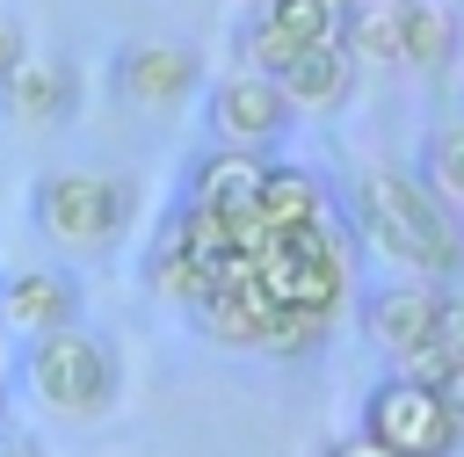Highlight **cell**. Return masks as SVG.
<instances>
[{
	"instance_id": "5b68a950",
	"label": "cell",
	"mask_w": 464,
	"mask_h": 457,
	"mask_svg": "<svg viewBox=\"0 0 464 457\" xmlns=\"http://www.w3.org/2000/svg\"><path fill=\"white\" fill-rule=\"evenodd\" d=\"M355 428L370 442H384L392 457H457L464 450V421L450 413V399L435 392V377H413V370L370 377Z\"/></svg>"
},
{
	"instance_id": "9a60e30c",
	"label": "cell",
	"mask_w": 464,
	"mask_h": 457,
	"mask_svg": "<svg viewBox=\"0 0 464 457\" xmlns=\"http://www.w3.org/2000/svg\"><path fill=\"white\" fill-rule=\"evenodd\" d=\"M399 65L420 73V80H450L464 65V7H450V0H406Z\"/></svg>"
},
{
	"instance_id": "3957f363",
	"label": "cell",
	"mask_w": 464,
	"mask_h": 457,
	"mask_svg": "<svg viewBox=\"0 0 464 457\" xmlns=\"http://www.w3.org/2000/svg\"><path fill=\"white\" fill-rule=\"evenodd\" d=\"M254 283H261V297L283 305V312L341 319L348 297H355V247H348L334 225L261 239V247H254Z\"/></svg>"
},
{
	"instance_id": "6da1fadb",
	"label": "cell",
	"mask_w": 464,
	"mask_h": 457,
	"mask_svg": "<svg viewBox=\"0 0 464 457\" xmlns=\"http://www.w3.org/2000/svg\"><path fill=\"white\" fill-rule=\"evenodd\" d=\"M348 232L362 254H377L399 276L464 283V218L442 210L413 167H362L348 181Z\"/></svg>"
},
{
	"instance_id": "44dd1931",
	"label": "cell",
	"mask_w": 464,
	"mask_h": 457,
	"mask_svg": "<svg viewBox=\"0 0 464 457\" xmlns=\"http://www.w3.org/2000/svg\"><path fill=\"white\" fill-rule=\"evenodd\" d=\"M22 58H29V36H22V29H14L7 15H0V80H7V73H14Z\"/></svg>"
},
{
	"instance_id": "ba28073f",
	"label": "cell",
	"mask_w": 464,
	"mask_h": 457,
	"mask_svg": "<svg viewBox=\"0 0 464 457\" xmlns=\"http://www.w3.org/2000/svg\"><path fill=\"white\" fill-rule=\"evenodd\" d=\"M442 290L450 283H428V276H392L362 297V341L392 363V370H420L428 363V341H435V319H442Z\"/></svg>"
},
{
	"instance_id": "2e32d148",
	"label": "cell",
	"mask_w": 464,
	"mask_h": 457,
	"mask_svg": "<svg viewBox=\"0 0 464 457\" xmlns=\"http://www.w3.org/2000/svg\"><path fill=\"white\" fill-rule=\"evenodd\" d=\"M399 22H406V0H348L334 44L348 51L355 73H392L399 65Z\"/></svg>"
},
{
	"instance_id": "ac0fdd59",
	"label": "cell",
	"mask_w": 464,
	"mask_h": 457,
	"mask_svg": "<svg viewBox=\"0 0 464 457\" xmlns=\"http://www.w3.org/2000/svg\"><path fill=\"white\" fill-rule=\"evenodd\" d=\"M210 283H218V268H203L196 254H181L167 232H152V247H145V290L160 297V305H203L210 297Z\"/></svg>"
},
{
	"instance_id": "8992f818",
	"label": "cell",
	"mask_w": 464,
	"mask_h": 457,
	"mask_svg": "<svg viewBox=\"0 0 464 457\" xmlns=\"http://www.w3.org/2000/svg\"><path fill=\"white\" fill-rule=\"evenodd\" d=\"M196 102H203V131H210V145H232V152H261V160H276L283 138L297 131V116H290L276 73H254V65H225L218 80H203Z\"/></svg>"
},
{
	"instance_id": "d6986e66",
	"label": "cell",
	"mask_w": 464,
	"mask_h": 457,
	"mask_svg": "<svg viewBox=\"0 0 464 457\" xmlns=\"http://www.w3.org/2000/svg\"><path fill=\"white\" fill-rule=\"evenodd\" d=\"M450 363H464V283H450V290H442V319H435L428 363H420L413 377H435V370H450Z\"/></svg>"
},
{
	"instance_id": "52a82bcc",
	"label": "cell",
	"mask_w": 464,
	"mask_h": 457,
	"mask_svg": "<svg viewBox=\"0 0 464 457\" xmlns=\"http://www.w3.org/2000/svg\"><path fill=\"white\" fill-rule=\"evenodd\" d=\"M210 80V58L181 36H130L109 51V94L123 109H152V116H174L203 94Z\"/></svg>"
},
{
	"instance_id": "5bb4252c",
	"label": "cell",
	"mask_w": 464,
	"mask_h": 457,
	"mask_svg": "<svg viewBox=\"0 0 464 457\" xmlns=\"http://www.w3.org/2000/svg\"><path fill=\"white\" fill-rule=\"evenodd\" d=\"M246 225H254V232H268V239H283V232H312V225H334V196H326V181H319L312 167L268 160V174H261V196H254Z\"/></svg>"
},
{
	"instance_id": "cb8c5ba5",
	"label": "cell",
	"mask_w": 464,
	"mask_h": 457,
	"mask_svg": "<svg viewBox=\"0 0 464 457\" xmlns=\"http://www.w3.org/2000/svg\"><path fill=\"white\" fill-rule=\"evenodd\" d=\"M334 7H348V0H334Z\"/></svg>"
},
{
	"instance_id": "9c48e42d",
	"label": "cell",
	"mask_w": 464,
	"mask_h": 457,
	"mask_svg": "<svg viewBox=\"0 0 464 457\" xmlns=\"http://www.w3.org/2000/svg\"><path fill=\"white\" fill-rule=\"evenodd\" d=\"M334 29H341V7H334V0H254L246 22L232 29V65L276 73L290 51L334 44Z\"/></svg>"
},
{
	"instance_id": "8fae6325",
	"label": "cell",
	"mask_w": 464,
	"mask_h": 457,
	"mask_svg": "<svg viewBox=\"0 0 464 457\" xmlns=\"http://www.w3.org/2000/svg\"><path fill=\"white\" fill-rule=\"evenodd\" d=\"M276 87H283V102H290L297 123H334V116L355 102L362 73L348 65L341 44H304V51H290V58L276 65Z\"/></svg>"
},
{
	"instance_id": "7a4b0ae2",
	"label": "cell",
	"mask_w": 464,
	"mask_h": 457,
	"mask_svg": "<svg viewBox=\"0 0 464 457\" xmlns=\"http://www.w3.org/2000/svg\"><path fill=\"white\" fill-rule=\"evenodd\" d=\"M29 225L65 261H109L138 225V181L116 167H51L29 181Z\"/></svg>"
},
{
	"instance_id": "ffe728a7",
	"label": "cell",
	"mask_w": 464,
	"mask_h": 457,
	"mask_svg": "<svg viewBox=\"0 0 464 457\" xmlns=\"http://www.w3.org/2000/svg\"><path fill=\"white\" fill-rule=\"evenodd\" d=\"M319 457H392V450H384V442H370L362 428H348V435H334V442H326Z\"/></svg>"
},
{
	"instance_id": "30bf717a",
	"label": "cell",
	"mask_w": 464,
	"mask_h": 457,
	"mask_svg": "<svg viewBox=\"0 0 464 457\" xmlns=\"http://www.w3.org/2000/svg\"><path fill=\"white\" fill-rule=\"evenodd\" d=\"M80 276L44 261V268H7L0 276V334H22V341H44L58 326H80Z\"/></svg>"
},
{
	"instance_id": "e0dca14e",
	"label": "cell",
	"mask_w": 464,
	"mask_h": 457,
	"mask_svg": "<svg viewBox=\"0 0 464 457\" xmlns=\"http://www.w3.org/2000/svg\"><path fill=\"white\" fill-rule=\"evenodd\" d=\"M413 181L464 218V116H435L420 138H413Z\"/></svg>"
},
{
	"instance_id": "4fadbf2b",
	"label": "cell",
	"mask_w": 464,
	"mask_h": 457,
	"mask_svg": "<svg viewBox=\"0 0 464 457\" xmlns=\"http://www.w3.org/2000/svg\"><path fill=\"white\" fill-rule=\"evenodd\" d=\"M261 174H268V160H261V152L203 145V152H188V167H181V203L218 210V218H246V210H254V196H261Z\"/></svg>"
},
{
	"instance_id": "603a6c76",
	"label": "cell",
	"mask_w": 464,
	"mask_h": 457,
	"mask_svg": "<svg viewBox=\"0 0 464 457\" xmlns=\"http://www.w3.org/2000/svg\"><path fill=\"white\" fill-rule=\"evenodd\" d=\"M0 457H44L36 435H0Z\"/></svg>"
},
{
	"instance_id": "7402d4cb",
	"label": "cell",
	"mask_w": 464,
	"mask_h": 457,
	"mask_svg": "<svg viewBox=\"0 0 464 457\" xmlns=\"http://www.w3.org/2000/svg\"><path fill=\"white\" fill-rule=\"evenodd\" d=\"M435 392L450 399V413L464 421V363H450V370H435Z\"/></svg>"
},
{
	"instance_id": "7c38bea8",
	"label": "cell",
	"mask_w": 464,
	"mask_h": 457,
	"mask_svg": "<svg viewBox=\"0 0 464 457\" xmlns=\"http://www.w3.org/2000/svg\"><path fill=\"white\" fill-rule=\"evenodd\" d=\"M0 116L14 131H58L80 116V73L65 58H22L0 80Z\"/></svg>"
},
{
	"instance_id": "277c9868",
	"label": "cell",
	"mask_w": 464,
	"mask_h": 457,
	"mask_svg": "<svg viewBox=\"0 0 464 457\" xmlns=\"http://www.w3.org/2000/svg\"><path fill=\"white\" fill-rule=\"evenodd\" d=\"M29 392L58 421H102L123 399V355L94 326H58V334L29 341Z\"/></svg>"
}]
</instances>
